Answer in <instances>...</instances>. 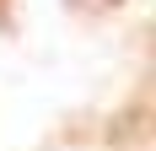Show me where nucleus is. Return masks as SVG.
<instances>
[{
	"label": "nucleus",
	"mask_w": 156,
	"mask_h": 151,
	"mask_svg": "<svg viewBox=\"0 0 156 151\" xmlns=\"http://www.w3.org/2000/svg\"><path fill=\"white\" fill-rule=\"evenodd\" d=\"M5 11H11V0H0V22H5Z\"/></svg>",
	"instance_id": "nucleus-1"
}]
</instances>
